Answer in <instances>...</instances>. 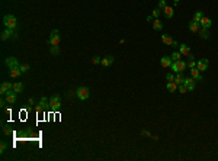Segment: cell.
<instances>
[{
  "label": "cell",
  "instance_id": "9",
  "mask_svg": "<svg viewBox=\"0 0 218 161\" xmlns=\"http://www.w3.org/2000/svg\"><path fill=\"white\" fill-rule=\"evenodd\" d=\"M114 61H115V58L112 57V55H106V57H103L102 58V61H100V64H102V67H111L112 64H114Z\"/></svg>",
  "mask_w": 218,
  "mask_h": 161
},
{
  "label": "cell",
  "instance_id": "30",
  "mask_svg": "<svg viewBox=\"0 0 218 161\" xmlns=\"http://www.w3.org/2000/svg\"><path fill=\"white\" fill-rule=\"evenodd\" d=\"M51 54H52V55H58V54H60V48H58V45H57V47L51 45Z\"/></svg>",
  "mask_w": 218,
  "mask_h": 161
},
{
  "label": "cell",
  "instance_id": "16",
  "mask_svg": "<svg viewBox=\"0 0 218 161\" xmlns=\"http://www.w3.org/2000/svg\"><path fill=\"white\" fill-rule=\"evenodd\" d=\"M179 52H180L182 55L188 57V55H190V47H188L186 44H180V45H179Z\"/></svg>",
  "mask_w": 218,
  "mask_h": 161
},
{
  "label": "cell",
  "instance_id": "25",
  "mask_svg": "<svg viewBox=\"0 0 218 161\" xmlns=\"http://www.w3.org/2000/svg\"><path fill=\"white\" fill-rule=\"evenodd\" d=\"M199 34H201V38H202V39H208V38H209V32H208V29H205V28H201Z\"/></svg>",
  "mask_w": 218,
  "mask_h": 161
},
{
  "label": "cell",
  "instance_id": "10",
  "mask_svg": "<svg viewBox=\"0 0 218 161\" xmlns=\"http://www.w3.org/2000/svg\"><path fill=\"white\" fill-rule=\"evenodd\" d=\"M188 28H189V31L192 32V34H196V32H199L201 31V23L199 22H195V21H190L189 22V25H188Z\"/></svg>",
  "mask_w": 218,
  "mask_h": 161
},
{
  "label": "cell",
  "instance_id": "20",
  "mask_svg": "<svg viewBox=\"0 0 218 161\" xmlns=\"http://www.w3.org/2000/svg\"><path fill=\"white\" fill-rule=\"evenodd\" d=\"M163 13H164V16H166L167 19H172V18L175 16V10H173V8H170V6H166V8L163 9Z\"/></svg>",
  "mask_w": 218,
  "mask_h": 161
},
{
  "label": "cell",
  "instance_id": "1",
  "mask_svg": "<svg viewBox=\"0 0 218 161\" xmlns=\"http://www.w3.org/2000/svg\"><path fill=\"white\" fill-rule=\"evenodd\" d=\"M48 107L52 110V112H58L61 109V97L58 94H54L50 97V103H48Z\"/></svg>",
  "mask_w": 218,
  "mask_h": 161
},
{
  "label": "cell",
  "instance_id": "17",
  "mask_svg": "<svg viewBox=\"0 0 218 161\" xmlns=\"http://www.w3.org/2000/svg\"><path fill=\"white\" fill-rule=\"evenodd\" d=\"M160 64H161V67L169 68V67H172L173 61H172V58H170V57H161V58H160Z\"/></svg>",
  "mask_w": 218,
  "mask_h": 161
},
{
  "label": "cell",
  "instance_id": "34",
  "mask_svg": "<svg viewBox=\"0 0 218 161\" xmlns=\"http://www.w3.org/2000/svg\"><path fill=\"white\" fill-rule=\"evenodd\" d=\"M100 61H102V58H100V57H97V55L92 58V64H95V65H97V64H100Z\"/></svg>",
  "mask_w": 218,
  "mask_h": 161
},
{
  "label": "cell",
  "instance_id": "19",
  "mask_svg": "<svg viewBox=\"0 0 218 161\" xmlns=\"http://www.w3.org/2000/svg\"><path fill=\"white\" fill-rule=\"evenodd\" d=\"M199 23H201V26H202V28H205V29H209V28L212 26V21H211L209 18H205V16L199 21Z\"/></svg>",
  "mask_w": 218,
  "mask_h": 161
},
{
  "label": "cell",
  "instance_id": "4",
  "mask_svg": "<svg viewBox=\"0 0 218 161\" xmlns=\"http://www.w3.org/2000/svg\"><path fill=\"white\" fill-rule=\"evenodd\" d=\"M60 41H61V35H60V32H58L57 29L51 31V35H50V39H48V44H50V45L57 47V45H60Z\"/></svg>",
  "mask_w": 218,
  "mask_h": 161
},
{
  "label": "cell",
  "instance_id": "21",
  "mask_svg": "<svg viewBox=\"0 0 218 161\" xmlns=\"http://www.w3.org/2000/svg\"><path fill=\"white\" fill-rule=\"evenodd\" d=\"M177 87H179V86H177V84H176L175 81H169V83H167V86H166V89H167V90H169L170 93L176 92V90H177Z\"/></svg>",
  "mask_w": 218,
  "mask_h": 161
},
{
  "label": "cell",
  "instance_id": "36",
  "mask_svg": "<svg viewBox=\"0 0 218 161\" xmlns=\"http://www.w3.org/2000/svg\"><path fill=\"white\" fill-rule=\"evenodd\" d=\"M160 12H161V10H160V9H159V8H157V9H154V10H153V13H151V15H153V16H154V19H157V18H159V16H160Z\"/></svg>",
  "mask_w": 218,
  "mask_h": 161
},
{
  "label": "cell",
  "instance_id": "6",
  "mask_svg": "<svg viewBox=\"0 0 218 161\" xmlns=\"http://www.w3.org/2000/svg\"><path fill=\"white\" fill-rule=\"evenodd\" d=\"M5 99H6L8 105H13V103H16V100H18V93L13 92V90H10L9 93L5 94Z\"/></svg>",
  "mask_w": 218,
  "mask_h": 161
},
{
  "label": "cell",
  "instance_id": "8",
  "mask_svg": "<svg viewBox=\"0 0 218 161\" xmlns=\"http://www.w3.org/2000/svg\"><path fill=\"white\" fill-rule=\"evenodd\" d=\"M10 90H13V83H9V81H3L2 86H0V93H2L3 96L6 93H9Z\"/></svg>",
  "mask_w": 218,
  "mask_h": 161
},
{
  "label": "cell",
  "instance_id": "11",
  "mask_svg": "<svg viewBox=\"0 0 218 161\" xmlns=\"http://www.w3.org/2000/svg\"><path fill=\"white\" fill-rule=\"evenodd\" d=\"M208 65H209V61H208L206 58H202V60H199V61L196 63V68H198L199 71H206Z\"/></svg>",
  "mask_w": 218,
  "mask_h": 161
},
{
  "label": "cell",
  "instance_id": "5",
  "mask_svg": "<svg viewBox=\"0 0 218 161\" xmlns=\"http://www.w3.org/2000/svg\"><path fill=\"white\" fill-rule=\"evenodd\" d=\"M186 67H188V65H186V63H185V61H182V60L175 61V63L172 64V70H173L176 74H177V73H183Z\"/></svg>",
  "mask_w": 218,
  "mask_h": 161
},
{
  "label": "cell",
  "instance_id": "37",
  "mask_svg": "<svg viewBox=\"0 0 218 161\" xmlns=\"http://www.w3.org/2000/svg\"><path fill=\"white\" fill-rule=\"evenodd\" d=\"M166 78H167V81H175V76H173L172 73H167V74H166Z\"/></svg>",
  "mask_w": 218,
  "mask_h": 161
},
{
  "label": "cell",
  "instance_id": "29",
  "mask_svg": "<svg viewBox=\"0 0 218 161\" xmlns=\"http://www.w3.org/2000/svg\"><path fill=\"white\" fill-rule=\"evenodd\" d=\"M48 103H50V99H47V97H41V100H39V105H41V106L47 107V106H48Z\"/></svg>",
  "mask_w": 218,
  "mask_h": 161
},
{
  "label": "cell",
  "instance_id": "26",
  "mask_svg": "<svg viewBox=\"0 0 218 161\" xmlns=\"http://www.w3.org/2000/svg\"><path fill=\"white\" fill-rule=\"evenodd\" d=\"M170 58H172V61H173V63H175V61H179V60L182 58V54H180L179 51H176V52H172Z\"/></svg>",
  "mask_w": 218,
  "mask_h": 161
},
{
  "label": "cell",
  "instance_id": "27",
  "mask_svg": "<svg viewBox=\"0 0 218 161\" xmlns=\"http://www.w3.org/2000/svg\"><path fill=\"white\" fill-rule=\"evenodd\" d=\"M202 18H204V13H202V10H198V12H195V15H193V21H195V22H199Z\"/></svg>",
  "mask_w": 218,
  "mask_h": 161
},
{
  "label": "cell",
  "instance_id": "15",
  "mask_svg": "<svg viewBox=\"0 0 218 161\" xmlns=\"http://www.w3.org/2000/svg\"><path fill=\"white\" fill-rule=\"evenodd\" d=\"M190 77H192L193 80H196V81H201V80H202V74H201V71H199L196 67L190 68Z\"/></svg>",
  "mask_w": 218,
  "mask_h": 161
},
{
  "label": "cell",
  "instance_id": "22",
  "mask_svg": "<svg viewBox=\"0 0 218 161\" xmlns=\"http://www.w3.org/2000/svg\"><path fill=\"white\" fill-rule=\"evenodd\" d=\"M153 29H154V31H161V29H163V23H161L159 19H154V22H153Z\"/></svg>",
  "mask_w": 218,
  "mask_h": 161
},
{
  "label": "cell",
  "instance_id": "33",
  "mask_svg": "<svg viewBox=\"0 0 218 161\" xmlns=\"http://www.w3.org/2000/svg\"><path fill=\"white\" fill-rule=\"evenodd\" d=\"M28 70H29V64H21V71H22V74L28 73Z\"/></svg>",
  "mask_w": 218,
  "mask_h": 161
},
{
  "label": "cell",
  "instance_id": "32",
  "mask_svg": "<svg viewBox=\"0 0 218 161\" xmlns=\"http://www.w3.org/2000/svg\"><path fill=\"white\" fill-rule=\"evenodd\" d=\"M166 6H167V5H166V0H159V5H157V8H159L160 10H163Z\"/></svg>",
  "mask_w": 218,
  "mask_h": 161
},
{
  "label": "cell",
  "instance_id": "18",
  "mask_svg": "<svg viewBox=\"0 0 218 161\" xmlns=\"http://www.w3.org/2000/svg\"><path fill=\"white\" fill-rule=\"evenodd\" d=\"M183 84H185V86L188 87V90H189V92L195 90V80H193L192 77H188V78H185Z\"/></svg>",
  "mask_w": 218,
  "mask_h": 161
},
{
  "label": "cell",
  "instance_id": "38",
  "mask_svg": "<svg viewBox=\"0 0 218 161\" xmlns=\"http://www.w3.org/2000/svg\"><path fill=\"white\" fill-rule=\"evenodd\" d=\"M3 133H5V135H10V129H9V126H3Z\"/></svg>",
  "mask_w": 218,
  "mask_h": 161
},
{
  "label": "cell",
  "instance_id": "39",
  "mask_svg": "<svg viewBox=\"0 0 218 161\" xmlns=\"http://www.w3.org/2000/svg\"><path fill=\"white\" fill-rule=\"evenodd\" d=\"M151 21H154V16H153V15H148V16H147V22H151Z\"/></svg>",
  "mask_w": 218,
  "mask_h": 161
},
{
  "label": "cell",
  "instance_id": "13",
  "mask_svg": "<svg viewBox=\"0 0 218 161\" xmlns=\"http://www.w3.org/2000/svg\"><path fill=\"white\" fill-rule=\"evenodd\" d=\"M5 64H6L9 68H12V67H15V65H21L19 61H18V58H15V57H6V58H5Z\"/></svg>",
  "mask_w": 218,
  "mask_h": 161
},
{
  "label": "cell",
  "instance_id": "24",
  "mask_svg": "<svg viewBox=\"0 0 218 161\" xmlns=\"http://www.w3.org/2000/svg\"><path fill=\"white\" fill-rule=\"evenodd\" d=\"M23 90V84L21 83V81H18V83H13V92H16V93H21Z\"/></svg>",
  "mask_w": 218,
  "mask_h": 161
},
{
  "label": "cell",
  "instance_id": "7",
  "mask_svg": "<svg viewBox=\"0 0 218 161\" xmlns=\"http://www.w3.org/2000/svg\"><path fill=\"white\" fill-rule=\"evenodd\" d=\"M15 29H10V28H6L3 32H2V35H0V38H2V41H8L9 38H13L15 36Z\"/></svg>",
  "mask_w": 218,
  "mask_h": 161
},
{
  "label": "cell",
  "instance_id": "40",
  "mask_svg": "<svg viewBox=\"0 0 218 161\" xmlns=\"http://www.w3.org/2000/svg\"><path fill=\"white\" fill-rule=\"evenodd\" d=\"M173 2H175V5H177V3L180 2V0H173Z\"/></svg>",
  "mask_w": 218,
  "mask_h": 161
},
{
  "label": "cell",
  "instance_id": "12",
  "mask_svg": "<svg viewBox=\"0 0 218 161\" xmlns=\"http://www.w3.org/2000/svg\"><path fill=\"white\" fill-rule=\"evenodd\" d=\"M21 74H22V71H21V65H15V67L9 68V76H10L12 78H18Z\"/></svg>",
  "mask_w": 218,
  "mask_h": 161
},
{
  "label": "cell",
  "instance_id": "14",
  "mask_svg": "<svg viewBox=\"0 0 218 161\" xmlns=\"http://www.w3.org/2000/svg\"><path fill=\"white\" fill-rule=\"evenodd\" d=\"M161 42L163 44H166V45H173V47H179L177 45V42L175 41V39H172L169 35H161Z\"/></svg>",
  "mask_w": 218,
  "mask_h": 161
},
{
  "label": "cell",
  "instance_id": "23",
  "mask_svg": "<svg viewBox=\"0 0 218 161\" xmlns=\"http://www.w3.org/2000/svg\"><path fill=\"white\" fill-rule=\"evenodd\" d=\"M183 81H185L183 74H182V73H177V76H175V83L179 86V84H183Z\"/></svg>",
  "mask_w": 218,
  "mask_h": 161
},
{
  "label": "cell",
  "instance_id": "35",
  "mask_svg": "<svg viewBox=\"0 0 218 161\" xmlns=\"http://www.w3.org/2000/svg\"><path fill=\"white\" fill-rule=\"evenodd\" d=\"M186 65H188L189 68H193V67H196V63H195V60H188Z\"/></svg>",
  "mask_w": 218,
  "mask_h": 161
},
{
  "label": "cell",
  "instance_id": "3",
  "mask_svg": "<svg viewBox=\"0 0 218 161\" xmlns=\"http://www.w3.org/2000/svg\"><path fill=\"white\" fill-rule=\"evenodd\" d=\"M76 96H77L79 100H87L89 96H90L89 87H86V86H79L77 90H76Z\"/></svg>",
  "mask_w": 218,
  "mask_h": 161
},
{
  "label": "cell",
  "instance_id": "28",
  "mask_svg": "<svg viewBox=\"0 0 218 161\" xmlns=\"http://www.w3.org/2000/svg\"><path fill=\"white\" fill-rule=\"evenodd\" d=\"M6 151H8V144H6L5 141H2V144H0V154L3 155Z\"/></svg>",
  "mask_w": 218,
  "mask_h": 161
},
{
  "label": "cell",
  "instance_id": "2",
  "mask_svg": "<svg viewBox=\"0 0 218 161\" xmlns=\"http://www.w3.org/2000/svg\"><path fill=\"white\" fill-rule=\"evenodd\" d=\"M3 25H5L6 28L16 29V26H18V19H16V16H13V15H5V16H3Z\"/></svg>",
  "mask_w": 218,
  "mask_h": 161
},
{
  "label": "cell",
  "instance_id": "31",
  "mask_svg": "<svg viewBox=\"0 0 218 161\" xmlns=\"http://www.w3.org/2000/svg\"><path fill=\"white\" fill-rule=\"evenodd\" d=\"M177 90H179V92H180V93H183V94H185V93H188V92H189V90H188V87H186V86H185V84H179V87H177Z\"/></svg>",
  "mask_w": 218,
  "mask_h": 161
}]
</instances>
